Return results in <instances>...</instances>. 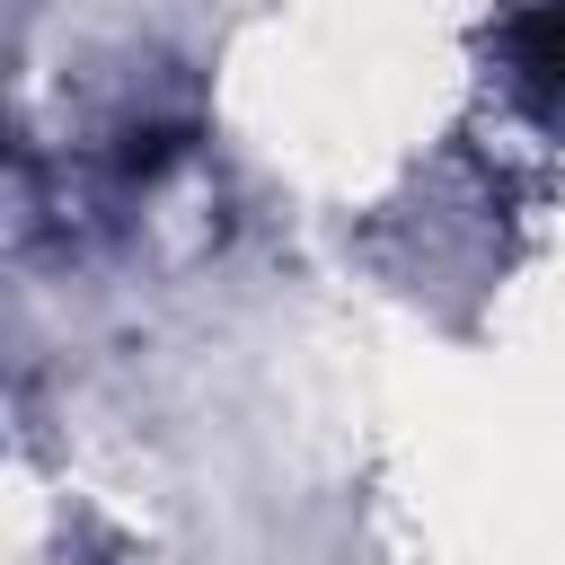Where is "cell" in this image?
<instances>
[{"mask_svg":"<svg viewBox=\"0 0 565 565\" xmlns=\"http://www.w3.org/2000/svg\"><path fill=\"white\" fill-rule=\"evenodd\" d=\"M512 62L539 97H565V0H539L521 26H512Z\"/></svg>","mask_w":565,"mask_h":565,"instance_id":"cell-1","label":"cell"}]
</instances>
